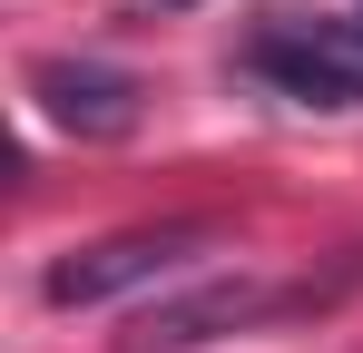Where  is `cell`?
Masks as SVG:
<instances>
[{"instance_id": "obj_1", "label": "cell", "mask_w": 363, "mask_h": 353, "mask_svg": "<svg viewBox=\"0 0 363 353\" xmlns=\"http://www.w3.org/2000/svg\"><path fill=\"white\" fill-rule=\"evenodd\" d=\"M314 304V285H255V275H216V285H186V294H157L147 314H128V353H196L216 334H255L275 314Z\"/></svg>"}, {"instance_id": "obj_2", "label": "cell", "mask_w": 363, "mask_h": 353, "mask_svg": "<svg viewBox=\"0 0 363 353\" xmlns=\"http://www.w3.org/2000/svg\"><path fill=\"white\" fill-rule=\"evenodd\" d=\"M245 69L295 108H363V20H285L245 40Z\"/></svg>"}, {"instance_id": "obj_3", "label": "cell", "mask_w": 363, "mask_h": 353, "mask_svg": "<svg viewBox=\"0 0 363 353\" xmlns=\"http://www.w3.org/2000/svg\"><path fill=\"white\" fill-rule=\"evenodd\" d=\"M196 245H206V226H128V235H99V245L50 255L40 294H50L60 314L69 304H118V294H138V285H167Z\"/></svg>"}, {"instance_id": "obj_4", "label": "cell", "mask_w": 363, "mask_h": 353, "mask_svg": "<svg viewBox=\"0 0 363 353\" xmlns=\"http://www.w3.org/2000/svg\"><path fill=\"white\" fill-rule=\"evenodd\" d=\"M30 99L69 138H128L138 108H147V89L128 79L118 59H30Z\"/></svg>"}, {"instance_id": "obj_5", "label": "cell", "mask_w": 363, "mask_h": 353, "mask_svg": "<svg viewBox=\"0 0 363 353\" xmlns=\"http://www.w3.org/2000/svg\"><path fill=\"white\" fill-rule=\"evenodd\" d=\"M157 10H196V0H157Z\"/></svg>"}]
</instances>
